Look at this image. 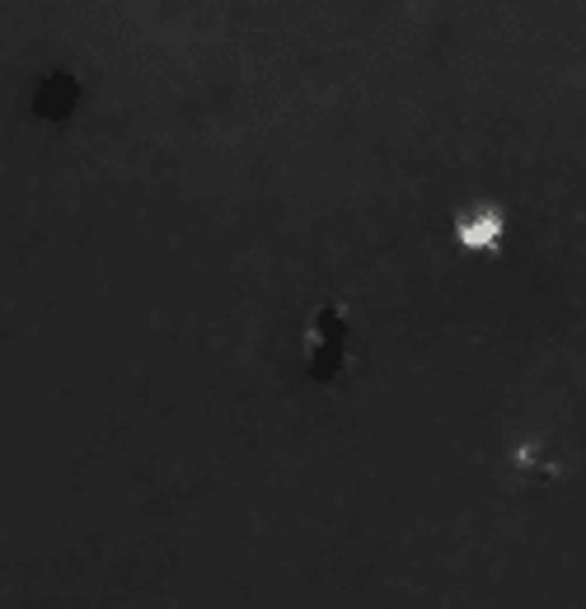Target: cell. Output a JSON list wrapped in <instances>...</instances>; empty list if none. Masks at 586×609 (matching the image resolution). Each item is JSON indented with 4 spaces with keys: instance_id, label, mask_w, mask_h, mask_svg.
Returning <instances> with one entry per match:
<instances>
[{
    "instance_id": "2",
    "label": "cell",
    "mask_w": 586,
    "mask_h": 609,
    "mask_svg": "<svg viewBox=\"0 0 586 609\" xmlns=\"http://www.w3.org/2000/svg\"><path fill=\"white\" fill-rule=\"evenodd\" d=\"M460 244L464 249H498V240H502V216L493 211V207H479V211H469V216H460Z\"/></svg>"
},
{
    "instance_id": "1",
    "label": "cell",
    "mask_w": 586,
    "mask_h": 609,
    "mask_svg": "<svg viewBox=\"0 0 586 609\" xmlns=\"http://www.w3.org/2000/svg\"><path fill=\"white\" fill-rule=\"evenodd\" d=\"M305 347H310V370L315 376H338V366L347 361V324L334 305H324L315 319H310V333H305Z\"/></svg>"
}]
</instances>
